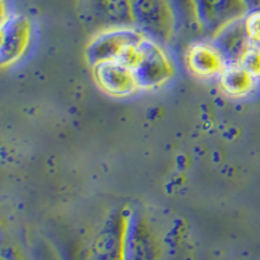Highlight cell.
I'll list each match as a JSON object with an SVG mask.
<instances>
[{
  "label": "cell",
  "mask_w": 260,
  "mask_h": 260,
  "mask_svg": "<svg viewBox=\"0 0 260 260\" xmlns=\"http://www.w3.org/2000/svg\"><path fill=\"white\" fill-rule=\"evenodd\" d=\"M121 61L134 69L141 90H159L176 76L175 61L160 42L145 36L125 51Z\"/></svg>",
  "instance_id": "cell-1"
},
{
  "label": "cell",
  "mask_w": 260,
  "mask_h": 260,
  "mask_svg": "<svg viewBox=\"0 0 260 260\" xmlns=\"http://www.w3.org/2000/svg\"><path fill=\"white\" fill-rule=\"evenodd\" d=\"M134 26L159 42H169L176 34L178 13L172 0H130Z\"/></svg>",
  "instance_id": "cell-2"
},
{
  "label": "cell",
  "mask_w": 260,
  "mask_h": 260,
  "mask_svg": "<svg viewBox=\"0 0 260 260\" xmlns=\"http://www.w3.org/2000/svg\"><path fill=\"white\" fill-rule=\"evenodd\" d=\"M145 36V32L134 25L104 27L92 37L86 48V56L92 67L110 60H121L125 51Z\"/></svg>",
  "instance_id": "cell-3"
},
{
  "label": "cell",
  "mask_w": 260,
  "mask_h": 260,
  "mask_svg": "<svg viewBox=\"0 0 260 260\" xmlns=\"http://www.w3.org/2000/svg\"><path fill=\"white\" fill-rule=\"evenodd\" d=\"M251 8L248 0H194L197 24L211 38L242 20Z\"/></svg>",
  "instance_id": "cell-4"
},
{
  "label": "cell",
  "mask_w": 260,
  "mask_h": 260,
  "mask_svg": "<svg viewBox=\"0 0 260 260\" xmlns=\"http://www.w3.org/2000/svg\"><path fill=\"white\" fill-rule=\"evenodd\" d=\"M98 87L112 98H127L141 90L136 72L121 60H110L92 67Z\"/></svg>",
  "instance_id": "cell-5"
},
{
  "label": "cell",
  "mask_w": 260,
  "mask_h": 260,
  "mask_svg": "<svg viewBox=\"0 0 260 260\" xmlns=\"http://www.w3.org/2000/svg\"><path fill=\"white\" fill-rule=\"evenodd\" d=\"M31 22L24 15H12L2 22L0 61L3 68L12 67L25 56L31 43Z\"/></svg>",
  "instance_id": "cell-6"
},
{
  "label": "cell",
  "mask_w": 260,
  "mask_h": 260,
  "mask_svg": "<svg viewBox=\"0 0 260 260\" xmlns=\"http://www.w3.org/2000/svg\"><path fill=\"white\" fill-rule=\"evenodd\" d=\"M186 67L199 80H217L228 65V59L212 38L197 41L187 47Z\"/></svg>",
  "instance_id": "cell-7"
},
{
  "label": "cell",
  "mask_w": 260,
  "mask_h": 260,
  "mask_svg": "<svg viewBox=\"0 0 260 260\" xmlns=\"http://www.w3.org/2000/svg\"><path fill=\"white\" fill-rule=\"evenodd\" d=\"M83 8L104 27L134 25L130 0H82Z\"/></svg>",
  "instance_id": "cell-8"
},
{
  "label": "cell",
  "mask_w": 260,
  "mask_h": 260,
  "mask_svg": "<svg viewBox=\"0 0 260 260\" xmlns=\"http://www.w3.org/2000/svg\"><path fill=\"white\" fill-rule=\"evenodd\" d=\"M217 81L221 91L232 99L246 98L257 85V81L238 61L228 62Z\"/></svg>",
  "instance_id": "cell-9"
},
{
  "label": "cell",
  "mask_w": 260,
  "mask_h": 260,
  "mask_svg": "<svg viewBox=\"0 0 260 260\" xmlns=\"http://www.w3.org/2000/svg\"><path fill=\"white\" fill-rule=\"evenodd\" d=\"M212 39L221 48L229 62L240 61L243 52L250 47L242 20L236 21L225 29H222Z\"/></svg>",
  "instance_id": "cell-10"
},
{
  "label": "cell",
  "mask_w": 260,
  "mask_h": 260,
  "mask_svg": "<svg viewBox=\"0 0 260 260\" xmlns=\"http://www.w3.org/2000/svg\"><path fill=\"white\" fill-rule=\"evenodd\" d=\"M242 22L250 46L260 50V7L250 9Z\"/></svg>",
  "instance_id": "cell-11"
},
{
  "label": "cell",
  "mask_w": 260,
  "mask_h": 260,
  "mask_svg": "<svg viewBox=\"0 0 260 260\" xmlns=\"http://www.w3.org/2000/svg\"><path fill=\"white\" fill-rule=\"evenodd\" d=\"M241 65H242L243 68L248 72V73L251 74L252 77L259 82L260 81V50L257 48L250 47L243 52V55L241 56L240 59Z\"/></svg>",
  "instance_id": "cell-12"
},
{
  "label": "cell",
  "mask_w": 260,
  "mask_h": 260,
  "mask_svg": "<svg viewBox=\"0 0 260 260\" xmlns=\"http://www.w3.org/2000/svg\"><path fill=\"white\" fill-rule=\"evenodd\" d=\"M248 3H250V6H251L252 8H257V7H260V0H248Z\"/></svg>",
  "instance_id": "cell-13"
},
{
  "label": "cell",
  "mask_w": 260,
  "mask_h": 260,
  "mask_svg": "<svg viewBox=\"0 0 260 260\" xmlns=\"http://www.w3.org/2000/svg\"><path fill=\"white\" fill-rule=\"evenodd\" d=\"M3 260H15V257L12 256V254H9V256H7L6 252L3 254Z\"/></svg>",
  "instance_id": "cell-14"
}]
</instances>
